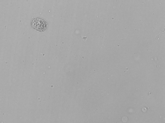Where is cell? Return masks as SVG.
<instances>
[{
	"instance_id": "6da1fadb",
	"label": "cell",
	"mask_w": 165,
	"mask_h": 123,
	"mask_svg": "<svg viewBox=\"0 0 165 123\" xmlns=\"http://www.w3.org/2000/svg\"><path fill=\"white\" fill-rule=\"evenodd\" d=\"M34 29L40 32L45 31L48 27V24L44 19L39 18H35L33 19L31 23Z\"/></svg>"
}]
</instances>
